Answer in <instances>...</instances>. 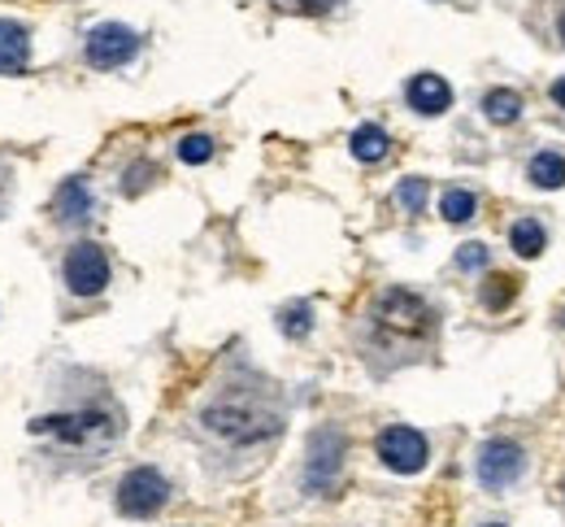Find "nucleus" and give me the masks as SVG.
Masks as SVG:
<instances>
[{
    "mask_svg": "<svg viewBox=\"0 0 565 527\" xmlns=\"http://www.w3.org/2000/svg\"><path fill=\"white\" fill-rule=\"evenodd\" d=\"M475 210H479V201H475V192H466V188H448L444 201H439V214H444L448 223H470Z\"/></svg>",
    "mask_w": 565,
    "mask_h": 527,
    "instance_id": "f3484780",
    "label": "nucleus"
},
{
    "mask_svg": "<svg viewBox=\"0 0 565 527\" xmlns=\"http://www.w3.org/2000/svg\"><path fill=\"white\" fill-rule=\"evenodd\" d=\"M387 149H392V140H387V131H383V127L365 123V127H356L353 131V157L356 161H383Z\"/></svg>",
    "mask_w": 565,
    "mask_h": 527,
    "instance_id": "4468645a",
    "label": "nucleus"
},
{
    "mask_svg": "<svg viewBox=\"0 0 565 527\" xmlns=\"http://www.w3.org/2000/svg\"><path fill=\"white\" fill-rule=\"evenodd\" d=\"M279 327H282V336H291V340L309 336V327H313V309H309L305 302L287 305V309L279 314Z\"/></svg>",
    "mask_w": 565,
    "mask_h": 527,
    "instance_id": "a211bd4d",
    "label": "nucleus"
},
{
    "mask_svg": "<svg viewBox=\"0 0 565 527\" xmlns=\"http://www.w3.org/2000/svg\"><path fill=\"white\" fill-rule=\"evenodd\" d=\"M179 157H183L188 166H201V161L213 157V140L210 136H183V140H179Z\"/></svg>",
    "mask_w": 565,
    "mask_h": 527,
    "instance_id": "412c9836",
    "label": "nucleus"
},
{
    "mask_svg": "<svg viewBox=\"0 0 565 527\" xmlns=\"http://www.w3.org/2000/svg\"><path fill=\"white\" fill-rule=\"evenodd\" d=\"M291 4H296V9H313V13H318V9H331L335 0H291Z\"/></svg>",
    "mask_w": 565,
    "mask_h": 527,
    "instance_id": "5701e85b",
    "label": "nucleus"
},
{
    "mask_svg": "<svg viewBox=\"0 0 565 527\" xmlns=\"http://www.w3.org/2000/svg\"><path fill=\"white\" fill-rule=\"evenodd\" d=\"M509 244H513L518 257H540L544 253V226L535 223V219H518V223L509 226Z\"/></svg>",
    "mask_w": 565,
    "mask_h": 527,
    "instance_id": "2eb2a0df",
    "label": "nucleus"
},
{
    "mask_svg": "<svg viewBox=\"0 0 565 527\" xmlns=\"http://www.w3.org/2000/svg\"><path fill=\"white\" fill-rule=\"evenodd\" d=\"M526 179L535 188H565V157L562 152H535L526 166Z\"/></svg>",
    "mask_w": 565,
    "mask_h": 527,
    "instance_id": "ddd939ff",
    "label": "nucleus"
},
{
    "mask_svg": "<svg viewBox=\"0 0 565 527\" xmlns=\"http://www.w3.org/2000/svg\"><path fill=\"white\" fill-rule=\"evenodd\" d=\"M370 331L379 349H396V354L423 349L435 336V309L409 288H387L370 309Z\"/></svg>",
    "mask_w": 565,
    "mask_h": 527,
    "instance_id": "f257e3e1",
    "label": "nucleus"
},
{
    "mask_svg": "<svg viewBox=\"0 0 565 527\" xmlns=\"http://www.w3.org/2000/svg\"><path fill=\"white\" fill-rule=\"evenodd\" d=\"M557 31H562V44H565V13H562V27H557Z\"/></svg>",
    "mask_w": 565,
    "mask_h": 527,
    "instance_id": "393cba45",
    "label": "nucleus"
},
{
    "mask_svg": "<svg viewBox=\"0 0 565 527\" xmlns=\"http://www.w3.org/2000/svg\"><path fill=\"white\" fill-rule=\"evenodd\" d=\"M483 109H488V118L492 123H518V114H522V96L518 92H509V87H492L488 96H483Z\"/></svg>",
    "mask_w": 565,
    "mask_h": 527,
    "instance_id": "dca6fc26",
    "label": "nucleus"
},
{
    "mask_svg": "<svg viewBox=\"0 0 565 527\" xmlns=\"http://www.w3.org/2000/svg\"><path fill=\"white\" fill-rule=\"evenodd\" d=\"M31 62V35L22 22L0 18V75H18Z\"/></svg>",
    "mask_w": 565,
    "mask_h": 527,
    "instance_id": "9d476101",
    "label": "nucleus"
},
{
    "mask_svg": "<svg viewBox=\"0 0 565 527\" xmlns=\"http://www.w3.org/2000/svg\"><path fill=\"white\" fill-rule=\"evenodd\" d=\"M136 49H140V35L131 27H122V22H105V27H96L87 35V62L100 66V71H114V66L131 62Z\"/></svg>",
    "mask_w": 565,
    "mask_h": 527,
    "instance_id": "6e6552de",
    "label": "nucleus"
},
{
    "mask_svg": "<svg viewBox=\"0 0 565 527\" xmlns=\"http://www.w3.org/2000/svg\"><path fill=\"white\" fill-rule=\"evenodd\" d=\"M201 423L210 428L213 436H222L226 445H262V441H270V436L282 432V414L270 401L253 397V392L217 397L213 405H205Z\"/></svg>",
    "mask_w": 565,
    "mask_h": 527,
    "instance_id": "f03ea898",
    "label": "nucleus"
},
{
    "mask_svg": "<svg viewBox=\"0 0 565 527\" xmlns=\"http://www.w3.org/2000/svg\"><path fill=\"white\" fill-rule=\"evenodd\" d=\"M379 457L396 475H418L426 466V457H430V450H426V436L418 428H387L379 436Z\"/></svg>",
    "mask_w": 565,
    "mask_h": 527,
    "instance_id": "0eeeda50",
    "label": "nucleus"
},
{
    "mask_svg": "<svg viewBox=\"0 0 565 527\" xmlns=\"http://www.w3.org/2000/svg\"><path fill=\"white\" fill-rule=\"evenodd\" d=\"M105 284H109V257H105V249L100 244H74L71 253H66V288H71L74 297H96V293H105Z\"/></svg>",
    "mask_w": 565,
    "mask_h": 527,
    "instance_id": "423d86ee",
    "label": "nucleus"
},
{
    "mask_svg": "<svg viewBox=\"0 0 565 527\" xmlns=\"http://www.w3.org/2000/svg\"><path fill=\"white\" fill-rule=\"evenodd\" d=\"M553 101L565 109V78H557V83H553Z\"/></svg>",
    "mask_w": 565,
    "mask_h": 527,
    "instance_id": "b1692460",
    "label": "nucleus"
},
{
    "mask_svg": "<svg viewBox=\"0 0 565 527\" xmlns=\"http://www.w3.org/2000/svg\"><path fill=\"white\" fill-rule=\"evenodd\" d=\"M166 497H170V484H166V475L152 471V466H136V471L118 484V510H122L127 519H152V515L166 506Z\"/></svg>",
    "mask_w": 565,
    "mask_h": 527,
    "instance_id": "7ed1b4c3",
    "label": "nucleus"
},
{
    "mask_svg": "<svg viewBox=\"0 0 565 527\" xmlns=\"http://www.w3.org/2000/svg\"><path fill=\"white\" fill-rule=\"evenodd\" d=\"M409 105L418 109V114H444L448 105H452V87L444 83L439 75H414L409 78Z\"/></svg>",
    "mask_w": 565,
    "mask_h": 527,
    "instance_id": "9b49d317",
    "label": "nucleus"
},
{
    "mask_svg": "<svg viewBox=\"0 0 565 527\" xmlns=\"http://www.w3.org/2000/svg\"><path fill=\"white\" fill-rule=\"evenodd\" d=\"M475 471H479V484L483 488H509V484H518L522 479V471H526V453L518 441H504V436H495L488 441L483 450H479V462H475Z\"/></svg>",
    "mask_w": 565,
    "mask_h": 527,
    "instance_id": "20e7f679",
    "label": "nucleus"
},
{
    "mask_svg": "<svg viewBox=\"0 0 565 527\" xmlns=\"http://www.w3.org/2000/svg\"><path fill=\"white\" fill-rule=\"evenodd\" d=\"M562 493H565V484H562Z\"/></svg>",
    "mask_w": 565,
    "mask_h": 527,
    "instance_id": "cd10ccee",
    "label": "nucleus"
},
{
    "mask_svg": "<svg viewBox=\"0 0 565 527\" xmlns=\"http://www.w3.org/2000/svg\"><path fill=\"white\" fill-rule=\"evenodd\" d=\"M483 527H500V524H483Z\"/></svg>",
    "mask_w": 565,
    "mask_h": 527,
    "instance_id": "a878e982",
    "label": "nucleus"
},
{
    "mask_svg": "<svg viewBox=\"0 0 565 527\" xmlns=\"http://www.w3.org/2000/svg\"><path fill=\"white\" fill-rule=\"evenodd\" d=\"M53 210H57L62 223H83V219L92 214V192H87V183H83V179H66V183L57 188Z\"/></svg>",
    "mask_w": 565,
    "mask_h": 527,
    "instance_id": "f8f14e48",
    "label": "nucleus"
},
{
    "mask_svg": "<svg viewBox=\"0 0 565 527\" xmlns=\"http://www.w3.org/2000/svg\"><path fill=\"white\" fill-rule=\"evenodd\" d=\"M35 436H57V441H71V445H87V441H109L114 436V419L100 414V410H87V414H49V419H35L31 423Z\"/></svg>",
    "mask_w": 565,
    "mask_h": 527,
    "instance_id": "39448f33",
    "label": "nucleus"
},
{
    "mask_svg": "<svg viewBox=\"0 0 565 527\" xmlns=\"http://www.w3.org/2000/svg\"><path fill=\"white\" fill-rule=\"evenodd\" d=\"M457 266H461V271H483V266H488V244H479V240L461 244V253H457Z\"/></svg>",
    "mask_w": 565,
    "mask_h": 527,
    "instance_id": "4be33fe9",
    "label": "nucleus"
},
{
    "mask_svg": "<svg viewBox=\"0 0 565 527\" xmlns=\"http://www.w3.org/2000/svg\"><path fill=\"white\" fill-rule=\"evenodd\" d=\"M513 293H518V284H513V280L492 275V280L483 284V305H488V309H504V305L513 302Z\"/></svg>",
    "mask_w": 565,
    "mask_h": 527,
    "instance_id": "aec40b11",
    "label": "nucleus"
},
{
    "mask_svg": "<svg viewBox=\"0 0 565 527\" xmlns=\"http://www.w3.org/2000/svg\"><path fill=\"white\" fill-rule=\"evenodd\" d=\"M340 466H344V436H340L335 428L313 432V441H309V466H305V484H309L313 493H322V488L335 484Z\"/></svg>",
    "mask_w": 565,
    "mask_h": 527,
    "instance_id": "1a4fd4ad",
    "label": "nucleus"
},
{
    "mask_svg": "<svg viewBox=\"0 0 565 527\" xmlns=\"http://www.w3.org/2000/svg\"><path fill=\"white\" fill-rule=\"evenodd\" d=\"M562 323H565V309H562Z\"/></svg>",
    "mask_w": 565,
    "mask_h": 527,
    "instance_id": "bb28decb",
    "label": "nucleus"
},
{
    "mask_svg": "<svg viewBox=\"0 0 565 527\" xmlns=\"http://www.w3.org/2000/svg\"><path fill=\"white\" fill-rule=\"evenodd\" d=\"M396 205H401L405 214H423L426 179H401V188H396Z\"/></svg>",
    "mask_w": 565,
    "mask_h": 527,
    "instance_id": "6ab92c4d",
    "label": "nucleus"
}]
</instances>
